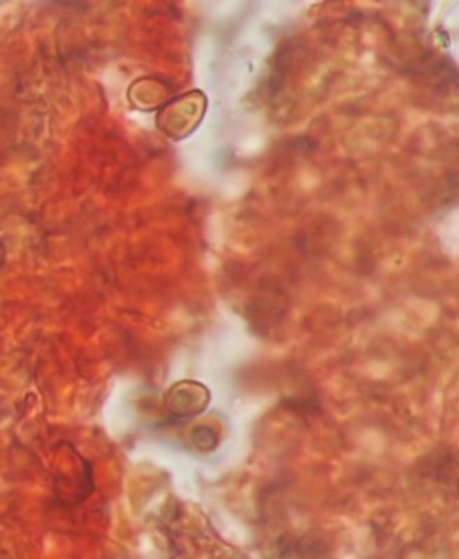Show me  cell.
Instances as JSON below:
<instances>
[{
	"mask_svg": "<svg viewBox=\"0 0 459 559\" xmlns=\"http://www.w3.org/2000/svg\"><path fill=\"white\" fill-rule=\"evenodd\" d=\"M209 401V391L199 382H180V384L174 385L173 391L167 395L170 411L179 415L200 414L205 411Z\"/></svg>",
	"mask_w": 459,
	"mask_h": 559,
	"instance_id": "7a4b0ae2",
	"label": "cell"
},
{
	"mask_svg": "<svg viewBox=\"0 0 459 559\" xmlns=\"http://www.w3.org/2000/svg\"><path fill=\"white\" fill-rule=\"evenodd\" d=\"M205 112V94L200 91H190L183 96L174 97L161 107L156 116V127L164 136L179 142L200 126Z\"/></svg>",
	"mask_w": 459,
	"mask_h": 559,
	"instance_id": "6da1fadb",
	"label": "cell"
}]
</instances>
